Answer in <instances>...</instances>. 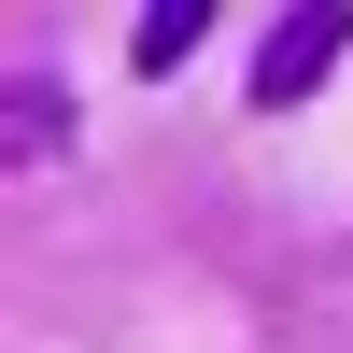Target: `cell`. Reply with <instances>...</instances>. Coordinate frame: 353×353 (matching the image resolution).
Listing matches in <instances>:
<instances>
[{
	"label": "cell",
	"mask_w": 353,
	"mask_h": 353,
	"mask_svg": "<svg viewBox=\"0 0 353 353\" xmlns=\"http://www.w3.org/2000/svg\"><path fill=\"white\" fill-rule=\"evenodd\" d=\"M339 43H353V0H297V14L254 43V113H297L311 85L339 71Z\"/></svg>",
	"instance_id": "obj_1"
},
{
	"label": "cell",
	"mask_w": 353,
	"mask_h": 353,
	"mask_svg": "<svg viewBox=\"0 0 353 353\" xmlns=\"http://www.w3.org/2000/svg\"><path fill=\"white\" fill-rule=\"evenodd\" d=\"M14 170H57V71H14Z\"/></svg>",
	"instance_id": "obj_3"
},
{
	"label": "cell",
	"mask_w": 353,
	"mask_h": 353,
	"mask_svg": "<svg viewBox=\"0 0 353 353\" xmlns=\"http://www.w3.org/2000/svg\"><path fill=\"white\" fill-rule=\"evenodd\" d=\"M198 43H212V0H141V28H128V71H141V85H170Z\"/></svg>",
	"instance_id": "obj_2"
}]
</instances>
